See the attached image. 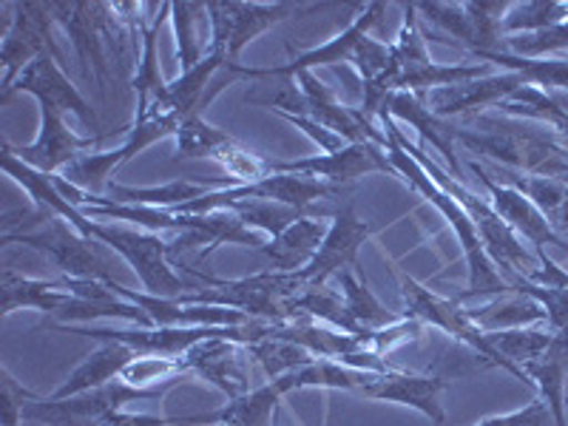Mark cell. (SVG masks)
<instances>
[{
	"instance_id": "1",
	"label": "cell",
	"mask_w": 568,
	"mask_h": 426,
	"mask_svg": "<svg viewBox=\"0 0 568 426\" xmlns=\"http://www.w3.org/2000/svg\"><path fill=\"white\" fill-rule=\"evenodd\" d=\"M455 140L491 165L529 176H549L568 185V149L557 131L540 123H524L506 114H475L471 125H458Z\"/></svg>"
},
{
	"instance_id": "2",
	"label": "cell",
	"mask_w": 568,
	"mask_h": 426,
	"mask_svg": "<svg viewBox=\"0 0 568 426\" xmlns=\"http://www.w3.org/2000/svg\"><path fill=\"white\" fill-rule=\"evenodd\" d=\"M404 27L398 38L389 43V63L382 78L364 83V105L362 114L373 123V116L382 114V105L387 103L389 94L395 91H409L426 98L429 91L444 89V85L464 83V80L489 78V65H446L429 58L424 32H420V18L415 3H404Z\"/></svg>"
},
{
	"instance_id": "3",
	"label": "cell",
	"mask_w": 568,
	"mask_h": 426,
	"mask_svg": "<svg viewBox=\"0 0 568 426\" xmlns=\"http://www.w3.org/2000/svg\"><path fill=\"white\" fill-rule=\"evenodd\" d=\"M382 123H384V134H387L389 140L398 142L400 149L407 151V154L418 162L420 169L433 176V180L444 187L446 194L453 196V200L469 213V220L475 222V227H478L480 242H484L486 253H489V258L495 262L497 271H500V276H504L509 284H515L517 278H529L531 282V278L537 276V271H540V258L535 256V251H526L520 236H517V233L500 220V216H497V211L489 205V200L475 194V191L466 187L460 180H453L449 171L440 169L438 162L429 160V156L415 145V142H409L407 136L400 134L395 120H389L387 114H382Z\"/></svg>"
},
{
	"instance_id": "4",
	"label": "cell",
	"mask_w": 568,
	"mask_h": 426,
	"mask_svg": "<svg viewBox=\"0 0 568 426\" xmlns=\"http://www.w3.org/2000/svg\"><path fill=\"white\" fill-rule=\"evenodd\" d=\"M384 151H387V160L389 165H393L395 176H400V180L407 182L413 191H418V194L424 196V200L440 213V216H444L446 225L453 227L455 236H458L460 251H464V258H466V267H469V284H466V291H460L458 296H455V302L458 304L478 302V298H495L515 291V287L500 276V271H497L495 262H491L489 253H486L478 227H475V222L469 220V213H466L453 196L446 194L444 187H440L433 176L426 174L418 162H415L407 151L400 149L398 142L387 136V149Z\"/></svg>"
},
{
	"instance_id": "5",
	"label": "cell",
	"mask_w": 568,
	"mask_h": 426,
	"mask_svg": "<svg viewBox=\"0 0 568 426\" xmlns=\"http://www.w3.org/2000/svg\"><path fill=\"white\" fill-rule=\"evenodd\" d=\"M384 3H369L364 7V12L344 29L342 34H336L333 40H327L324 45L316 49H307V52L293 54L291 63L284 65H265V69H251V65H242L240 74L247 80L258 78H296L302 71H313L318 65H336V63H349L358 69L362 74V83L382 78L384 69L389 63V43L369 38V29L378 23V18L384 14Z\"/></svg>"
},
{
	"instance_id": "6",
	"label": "cell",
	"mask_w": 568,
	"mask_h": 426,
	"mask_svg": "<svg viewBox=\"0 0 568 426\" xmlns=\"http://www.w3.org/2000/svg\"><path fill=\"white\" fill-rule=\"evenodd\" d=\"M202 278L200 291L180 296L182 304H216L231 307L256 322H291L287 304L293 296L304 291L298 273L262 271L245 278H213L200 271H191Z\"/></svg>"
},
{
	"instance_id": "7",
	"label": "cell",
	"mask_w": 568,
	"mask_h": 426,
	"mask_svg": "<svg viewBox=\"0 0 568 426\" xmlns=\"http://www.w3.org/2000/svg\"><path fill=\"white\" fill-rule=\"evenodd\" d=\"M29 231L12 233L3 236V245H23L32 251L43 253L45 258H52L54 265L63 271L65 278H94V282H120L114 271V262L109 256V247L103 242L91 240L78 227H71L69 222L60 216H45L34 207Z\"/></svg>"
},
{
	"instance_id": "8",
	"label": "cell",
	"mask_w": 568,
	"mask_h": 426,
	"mask_svg": "<svg viewBox=\"0 0 568 426\" xmlns=\"http://www.w3.org/2000/svg\"><path fill=\"white\" fill-rule=\"evenodd\" d=\"M85 236L103 242L109 251L120 253L151 296L180 298L191 293V287L176 276L174 265H171V242L162 240L160 233L120 225V222L91 220Z\"/></svg>"
},
{
	"instance_id": "9",
	"label": "cell",
	"mask_w": 568,
	"mask_h": 426,
	"mask_svg": "<svg viewBox=\"0 0 568 426\" xmlns=\"http://www.w3.org/2000/svg\"><path fill=\"white\" fill-rule=\"evenodd\" d=\"M398 282H400V293H404V304H407L404 318H415V322H420L424 327L440 329V333H446V336H453L455 342L475 349V353H478L480 358H486L491 367H500L504 373H509L511 378H517V382H524L529 389H535V384L526 378L524 369L517 367V364H511L509 358H504V355L491 347L486 333L478 327V324L471 322L464 304H458L455 298L438 296V293L429 291L426 284L415 282L413 276H407V273H400V271H398Z\"/></svg>"
},
{
	"instance_id": "10",
	"label": "cell",
	"mask_w": 568,
	"mask_h": 426,
	"mask_svg": "<svg viewBox=\"0 0 568 426\" xmlns=\"http://www.w3.org/2000/svg\"><path fill=\"white\" fill-rule=\"evenodd\" d=\"M180 382L182 378H174V382H165L160 387L140 389L116 378V382L105 384V387L71 395V398H34L23 409V420L43 426H103L125 404H134V400H160L162 395L171 393Z\"/></svg>"
},
{
	"instance_id": "11",
	"label": "cell",
	"mask_w": 568,
	"mask_h": 426,
	"mask_svg": "<svg viewBox=\"0 0 568 426\" xmlns=\"http://www.w3.org/2000/svg\"><path fill=\"white\" fill-rule=\"evenodd\" d=\"M258 322L253 318L251 324L242 327H220V333L205 342L194 344L182 355L187 373L200 375L207 384L227 395V398H242L251 393V349L247 344L256 342Z\"/></svg>"
},
{
	"instance_id": "12",
	"label": "cell",
	"mask_w": 568,
	"mask_h": 426,
	"mask_svg": "<svg viewBox=\"0 0 568 426\" xmlns=\"http://www.w3.org/2000/svg\"><path fill=\"white\" fill-rule=\"evenodd\" d=\"M313 9L311 3H240V0H211L207 3V18H211V40L207 52L225 58L227 65H240V54L245 45H251L258 34H265L282 20H291L296 14Z\"/></svg>"
},
{
	"instance_id": "13",
	"label": "cell",
	"mask_w": 568,
	"mask_h": 426,
	"mask_svg": "<svg viewBox=\"0 0 568 426\" xmlns=\"http://www.w3.org/2000/svg\"><path fill=\"white\" fill-rule=\"evenodd\" d=\"M9 9L12 18L3 20V34H0V63H3L0 94L12 89L20 71L43 54L63 65V49L54 40L58 20L52 14V3H9Z\"/></svg>"
},
{
	"instance_id": "14",
	"label": "cell",
	"mask_w": 568,
	"mask_h": 426,
	"mask_svg": "<svg viewBox=\"0 0 568 426\" xmlns=\"http://www.w3.org/2000/svg\"><path fill=\"white\" fill-rule=\"evenodd\" d=\"M511 0H478V3H415L433 27L458 40L471 54L504 52V18Z\"/></svg>"
},
{
	"instance_id": "15",
	"label": "cell",
	"mask_w": 568,
	"mask_h": 426,
	"mask_svg": "<svg viewBox=\"0 0 568 426\" xmlns=\"http://www.w3.org/2000/svg\"><path fill=\"white\" fill-rule=\"evenodd\" d=\"M52 14L58 27L69 34L74 54H78L83 78H98L100 89L109 83V63H105V45H114V7L111 3H83V0H52Z\"/></svg>"
},
{
	"instance_id": "16",
	"label": "cell",
	"mask_w": 568,
	"mask_h": 426,
	"mask_svg": "<svg viewBox=\"0 0 568 426\" xmlns=\"http://www.w3.org/2000/svg\"><path fill=\"white\" fill-rule=\"evenodd\" d=\"M271 174H302L324 182L333 191L367 174H395L387 151L375 142H347L333 154L302 156V160H271Z\"/></svg>"
},
{
	"instance_id": "17",
	"label": "cell",
	"mask_w": 568,
	"mask_h": 426,
	"mask_svg": "<svg viewBox=\"0 0 568 426\" xmlns=\"http://www.w3.org/2000/svg\"><path fill=\"white\" fill-rule=\"evenodd\" d=\"M466 169L471 171V176L484 185L486 191V200L489 205L495 207L497 216L511 227V231L520 236V240H529L531 251H546V245H557L566 251V240H562L560 233L549 225V220L537 211L535 202L529 196H524L517 187L504 185V182H497L489 171L480 165L478 160H469L466 162Z\"/></svg>"
},
{
	"instance_id": "18",
	"label": "cell",
	"mask_w": 568,
	"mask_h": 426,
	"mask_svg": "<svg viewBox=\"0 0 568 426\" xmlns=\"http://www.w3.org/2000/svg\"><path fill=\"white\" fill-rule=\"evenodd\" d=\"M109 134H94V136H80L78 131H71L69 123L63 120V114H58L49 105H40V134L38 140L29 142V145H3L9 154L18 156L20 162L32 165L34 171H43L49 176H58L69 169L71 162L83 156L85 151L94 145V142L105 140Z\"/></svg>"
},
{
	"instance_id": "19",
	"label": "cell",
	"mask_w": 568,
	"mask_h": 426,
	"mask_svg": "<svg viewBox=\"0 0 568 426\" xmlns=\"http://www.w3.org/2000/svg\"><path fill=\"white\" fill-rule=\"evenodd\" d=\"M32 94L40 105H49L58 114H74L85 129H98V114L91 111V105L85 103V98L78 91V85L65 78L63 65L54 58L43 54L34 63H29L27 69L20 71L18 80L12 83V89L0 94V103H7L12 94Z\"/></svg>"
},
{
	"instance_id": "20",
	"label": "cell",
	"mask_w": 568,
	"mask_h": 426,
	"mask_svg": "<svg viewBox=\"0 0 568 426\" xmlns=\"http://www.w3.org/2000/svg\"><path fill=\"white\" fill-rule=\"evenodd\" d=\"M373 236V227L367 222H362L355 216L353 205H344L333 213V222L327 227V236H324L322 247L313 256V262L304 267L298 276L304 284H327L329 278L338 276L344 271H358V251L364 247V242Z\"/></svg>"
},
{
	"instance_id": "21",
	"label": "cell",
	"mask_w": 568,
	"mask_h": 426,
	"mask_svg": "<svg viewBox=\"0 0 568 426\" xmlns=\"http://www.w3.org/2000/svg\"><path fill=\"white\" fill-rule=\"evenodd\" d=\"M526 78L517 71H504V74H489V78L464 80V83L444 85V89L429 91L424 98L426 109L433 111L440 120H453V116L471 114V111H484L489 105H500L515 94L517 89H524Z\"/></svg>"
},
{
	"instance_id": "22",
	"label": "cell",
	"mask_w": 568,
	"mask_h": 426,
	"mask_svg": "<svg viewBox=\"0 0 568 426\" xmlns=\"http://www.w3.org/2000/svg\"><path fill=\"white\" fill-rule=\"evenodd\" d=\"M182 216V233L180 240L171 242V256L185 247L205 245L200 251V262H205L213 251H220L225 245H242L262 251L265 236L242 222L240 213L233 211H211V213H180Z\"/></svg>"
},
{
	"instance_id": "23",
	"label": "cell",
	"mask_w": 568,
	"mask_h": 426,
	"mask_svg": "<svg viewBox=\"0 0 568 426\" xmlns=\"http://www.w3.org/2000/svg\"><path fill=\"white\" fill-rule=\"evenodd\" d=\"M449 387L446 378L440 375H415L404 373V369H389V373H378L373 382L364 387V398L387 400V404H400V407L418 409L420 415L433 420V424H444L446 413L440 404V393Z\"/></svg>"
},
{
	"instance_id": "24",
	"label": "cell",
	"mask_w": 568,
	"mask_h": 426,
	"mask_svg": "<svg viewBox=\"0 0 568 426\" xmlns=\"http://www.w3.org/2000/svg\"><path fill=\"white\" fill-rule=\"evenodd\" d=\"M382 114H387L389 120H404V123L413 125L420 134V140L426 145H433L440 156L446 160V171L453 176H460V162L455 156V134H458V125L453 120H440L433 111L426 109L424 98L418 94H409V91H395L389 94L387 103L382 105ZM378 114V116H382Z\"/></svg>"
},
{
	"instance_id": "25",
	"label": "cell",
	"mask_w": 568,
	"mask_h": 426,
	"mask_svg": "<svg viewBox=\"0 0 568 426\" xmlns=\"http://www.w3.org/2000/svg\"><path fill=\"white\" fill-rule=\"evenodd\" d=\"M284 398V389L278 382H267L262 387H253L242 398H233L225 407L200 415H174L169 424H196V426H273L276 420L278 400Z\"/></svg>"
},
{
	"instance_id": "26",
	"label": "cell",
	"mask_w": 568,
	"mask_h": 426,
	"mask_svg": "<svg viewBox=\"0 0 568 426\" xmlns=\"http://www.w3.org/2000/svg\"><path fill=\"white\" fill-rule=\"evenodd\" d=\"M0 313L9 316L14 311H38L45 316H54L71 302L74 293L65 287L63 278H29L23 273L12 271V267H3L0 273Z\"/></svg>"
},
{
	"instance_id": "27",
	"label": "cell",
	"mask_w": 568,
	"mask_h": 426,
	"mask_svg": "<svg viewBox=\"0 0 568 426\" xmlns=\"http://www.w3.org/2000/svg\"><path fill=\"white\" fill-rule=\"evenodd\" d=\"M526 373L540 398L546 400L551 418L557 426H568L566 415V387H568V336H555L546 344L540 355H535L531 362L520 367Z\"/></svg>"
},
{
	"instance_id": "28",
	"label": "cell",
	"mask_w": 568,
	"mask_h": 426,
	"mask_svg": "<svg viewBox=\"0 0 568 426\" xmlns=\"http://www.w3.org/2000/svg\"><path fill=\"white\" fill-rule=\"evenodd\" d=\"M242 185L240 180L233 176H222V180H174L169 185H151V187H131V185H116L111 182L105 187L103 196H111L114 202H125V205H149V207H162V211H174V207L187 205V202L202 200L211 191H222V187H236Z\"/></svg>"
},
{
	"instance_id": "29",
	"label": "cell",
	"mask_w": 568,
	"mask_h": 426,
	"mask_svg": "<svg viewBox=\"0 0 568 426\" xmlns=\"http://www.w3.org/2000/svg\"><path fill=\"white\" fill-rule=\"evenodd\" d=\"M327 222L313 220V216H302V220L293 222L287 231H282L278 236H273L271 242H265L258 253L271 262V271L302 273L304 267L313 262L318 247H322L324 236H327Z\"/></svg>"
},
{
	"instance_id": "30",
	"label": "cell",
	"mask_w": 568,
	"mask_h": 426,
	"mask_svg": "<svg viewBox=\"0 0 568 426\" xmlns=\"http://www.w3.org/2000/svg\"><path fill=\"white\" fill-rule=\"evenodd\" d=\"M540 258V271L531 278H517L511 287L517 293H526L535 302L542 304L546 311V327L555 333V336H568V271L560 267L555 258L546 251H537Z\"/></svg>"
},
{
	"instance_id": "31",
	"label": "cell",
	"mask_w": 568,
	"mask_h": 426,
	"mask_svg": "<svg viewBox=\"0 0 568 426\" xmlns=\"http://www.w3.org/2000/svg\"><path fill=\"white\" fill-rule=\"evenodd\" d=\"M136 349L125 347V344H114V342H103L94 353L85 358L80 367H74V373L60 384V389H54L49 398L60 400V398H71V395L89 393V389H98L111 384L114 378H120L125 367L136 358Z\"/></svg>"
},
{
	"instance_id": "32",
	"label": "cell",
	"mask_w": 568,
	"mask_h": 426,
	"mask_svg": "<svg viewBox=\"0 0 568 426\" xmlns=\"http://www.w3.org/2000/svg\"><path fill=\"white\" fill-rule=\"evenodd\" d=\"M466 313H469L471 322L478 324L484 333H504V329H520L546 322L542 304L517 291L489 298L486 304L466 307Z\"/></svg>"
},
{
	"instance_id": "33",
	"label": "cell",
	"mask_w": 568,
	"mask_h": 426,
	"mask_svg": "<svg viewBox=\"0 0 568 426\" xmlns=\"http://www.w3.org/2000/svg\"><path fill=\"white\" fill-rule=\"evenodd\" d=\"M375 375L378 373L347 367V364L329 362V358H316L307 367H298L291 375L278 378V384H282L284 395L298 393V389H344V393L362 395Z\"/></svg>"
},
{
	"instance_id": "34",
	"label": "cell",
	"mask_w": 568,
	"mask_h": 426,
	"mask_svg": "<svg viewBox=\"0 0 568 426\" xmlns=\"http://www.w3.org/2000/svg\"><path fill=\"white\" fill-rule=\"evenodd\" d=\"M338 284H342V298H344V307H347L349 318L355 322V327L369 333V329H384L389 324H398L400 318L398 313L387 311L378 296L369 291L367 278L362 276L358 271H344L338 273Z\"/></svg>"
},
{
	"instance_id": "35",
	"label": "cell",
	"mask_w": 568,
	"mask_h": 426,
	"mask_svg": "<svg viewBox=\"0 0 568 426\" xmlns=\"http://www.w3.org/2000/svg\"><path fill=\"white\" fill-rule=\"evenodd\" d=\"M475 58L484 60L486 65L497 63L506 71H517L529 85H537V89L542 85V91H568V58H517L506 52H478Z\"/></svg>"
},
{
	"instance_id": "36",
	"label": "cell",
	"mask_w": 568,
	"mask_h": 426,
	"mask_svg": "<svg viewBox=\"0 0 568 426\" xmlns=\"http://www.w3.org/2000/svg\"><path fill=\"white\" fill-rule=\"evenodd\" d=\"M171 20H174V34H176V58H180L182 71L194 69L207 49L202 45L200 29L211 27L207 18V3H191V0H174L171 3Z\"/></svg>"
},
{
	"instance_id": "37",
	"label": "cell",
	"mask_w": 568,
	"mask_h": 426,
	"mask_svg": "<svg viewBox=\"0 0 568 426\" xmlns=\"http://www.w3.org/2000/svg\"><path fill=\"white\" fill-rule=\"evenodd\" d=\"M176 160H216L227 145H233V136L216 125L205 123V116H187L174 136Z\"/></svg>"
},
{
	"instance_id": "38",
	"label": "cell",
	"mask_w": 568,
	"mask_h": 426,
	"mask_svg": "<svg viewBox=\"0 0 568 426\" xmlns=\"http://www.w3.org/2000/svg\"><path fill=\"white\" fill-rule=\"evenodd\" d=\"M568 20V3L566 0H511L509 12L504 18V34L515 38V34H531L542 32V29L560 27Z\"/></svg>"
},
{
	"instance_id": "39",
	"label": "cell",
	"mask_w": 568,
	"mask_h": 426,
	"mask_svg": "<svg viewBox=\"0 0 568 426\" xmlns=\"http://www.w3.org/2000/svg\"><path fill=\"white\" fill-rule=\"evenodd\" d=\"M222 211H233L240 213L242 222H245L251 231L262 233V236H278L282 231L293 225L296 220H302L304 211H296L291 205H282V202L273 200H236L227 202Z\"/></svg>"
},
{
	"instance_id": "40",
	"label": "cell",
	"mask_w": 568,
	"mask_h": 426,
	"mask_svg": "<svg viewBox=\"0 0 568 426\" xmlns=\"http://www.w3.org/2000/svg\"><path fill=\"white\" fill-rule=\"evenodd\" d=\"M251 355L262 364L265 375L271 382H278L284 375H291L293 369L307 367L311 362H316V355H311L304 347L291 342H282V338H258V342L247 344Z\"/></svg>"
},
{
	"instance_id": "41",
	"label": "cell",
	"mask_w": 568,
	"mask_h": 426,
	"mask_svg": "<svg viewBox=\"0 0 568 426\" xmlns=\"http://www.w3.org/2000/svg\"><path fill=\"white\" fill-rule=\"evenodd\" d=\"M187 369L182 358H169V355H136L134 362L120 373V382L131 384V387L151 389L160 387V382H174L182 378Z\"/></svg>"
},
{
	"instance_id": "42",
	"label": "cell",
	"mask_w": 568,
	"mask_h": 426,
	"mask_svg": "<svg viewBox=\"0 0 568 426\" xmlns=\"http://www.w3.org/2000/svg\"><path fill=\"white\" fill-rule=\"evenodd\" d=\"M504 52L517 58H568V20L542 32L506 38Z\"/></svg>"
},
{
	"instance_id": "43",
	"label": "cell",
	"mask_w": 568,
	"mask_h": 426,
	"mask_svg": "<svg viewBox=\"0 0 568 426\" xmlns=\"http://www.w3.org/2000/svg\"><path fill=\"white\" fill-rule=\"evenodd\" d=\"M420 333H424V324L415 322V318H400L398 324H389V327H384V329H369L367 338H364V347L387 358L395 347H404V344H409V342H418Z\"/></svg>"
},
{
	"instance_id": "44",
	"label": "cell",
	"mask_w": 568,
	"mask_h": 426,
	"mask_svg": "<svg viewBox=\"0 0 568 426\" xmlns=\"http://www.w3.org/2000/svg\"><path fill=\"white\" fill-rule=\"evenodd\" d=\"M475 426H557L555 418H551L546 400L535 398L531 404H526L524 409H515V413L506 415H491V418H484Z\"/></svg>"
},
{
	"instance_id": "45",
	"label": "cell",
	"mask_w": 568,
	"mask_h": 426,
	"mask_svg": "<svg viewBox=\"0 0 568 426\" xmlns=\"http://www.w3.org/2000/svg\"><path fill=\"white\" fill-rule=\"evenodd\" d=\"M0 384H3V426H20L23 409H27V404H32L38 395L20 387L9 369H3V382Z\"/></svg>"
},
{
	"instance_id": "46",
	"label": "cell",
	"mask_w": 568,
	"mask_h": 426,
	"mask_svg": "<svg viewBox=\"0 0 568 426\" xmlns=\"http://www.w3.org/2000/svg\"><path fill=\"white\" fill-rule=\"evenodd\" d=\"M103 426H169V418L165 415H134V413H114Z\"/></svg>"
}]
</instances>
